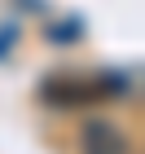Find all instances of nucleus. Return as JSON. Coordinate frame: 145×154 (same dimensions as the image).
Instances as JSON below:
<instances>
[{
    "label": "nucleus",
    "mask_w": 145,
    "mask_h": 154,
    "mask_svg": "<svg viewBox=\"0 0 145 154\" xmlns=\"http://www.w3.org/2000/svg\"><path fill=\"white\" fill-rule=\"evenodd\" d=\"M48 40H53V44H75V40H79V22H75V18H71V22H53V31H48Z\"/></svg>",
    "instance_id": "3"
},
{
    "label": "nucleus",
    "mask_w": 145,
    "mask_h": 154,
    "mask_svg": "<svg viewBox=\"0 0 145 154\" xmlns=\"http://www.w3.org/2000/svg\"><path fill=\"white\" fill-rule=\"evenodd\" d=\"M79 154H132L128 132L110 119H88L79 128Z\"/></svg>",
    "instance_id": "2"
},
{
    "label": "nucleus",
    "mask_w": 145,
    "mask_h": 154,
    "mask_svg": "<svg viewBox=\"0 0 145 154\" xmlns=\"http://www.w3.org/2000/svg\"><path fill=\"white\" fill-rule=\"evenodd\" d=\"M40 97H44V106H88V101H101V79H84V75H48L40 84Z\"/></svg>",
    "instance_id": "1"
},
{
    "label": "nucleus",
    "mask_w": 145,
    "mask_h": 154,
    "mask_svg": "<svg viewBox=\"0 0 145 154\" xmlns=\"http://www.w3.org/2000/svg\"><path fill=\"white\" fill-rule=\"evenodd\" d=\"M9 40H13V26H0V53L9 48Z\"/></svg>",
    "instance_id": "4"
}]
</instances>
